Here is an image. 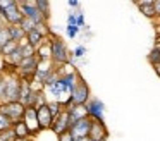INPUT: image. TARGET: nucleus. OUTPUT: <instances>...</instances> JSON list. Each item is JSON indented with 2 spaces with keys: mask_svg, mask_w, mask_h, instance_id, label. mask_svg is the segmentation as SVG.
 Returning a JSON list of instances; mask_svg holds the SVG:
<instances>
[{
  "mask_svg": "<svg viewBox=\"0 0 160 141\" xmlns=\"http://www.w3.org/2000/svg\"><path fill=\"white\" fill-rule=\"evenodd\" d=\"M4 81H5V91H4V102L2 103L19 102V93H21V81L22 79L16 74L14 69H7V71H4Z\"/></svg>",
  "mask_w": 160,
  "mask_h": 141,
  "instance_id": "nucleus-1",
  "label": "nucleus"
},
{
  "mask_svg": "<svg viewBox=\"0 0 160 141\" xmlns=\"http://www.w3.org/2000/svg\"><path fill=\"white\" fill-rule=\"evenodd\" d=\"M48 41H50V52H52V64L55 65V67L71 62L72 55H71L67 45L64 43V40L53 36V38H48Z\"/></svg>",
  "mask_w": 160,
  "mask_h": 141,
  "instance_id": "nucleus-2",
  "label": "nucleus"
},
{
  "mask_svg": "<svg viewBox=\"0 0 160 141\" xmlns=\"http://www.w3.org/2000/svg\"><path fill=\"white\" fill-rule=\"evenodd\" d=\"M18 3H19V10H21L22 17L33 21L35 24H43V23L48 24L45 19H43L42 14H40L38 7H36V0H21V2L18 0Z\"/></svg>",
  "mask_w": 160,
  "mask_h": 141,
  "instance_id": "nucleus-3",
  "label": "nucleus"
},
{
  "mask_svg": "<svg viewBox=\"0 0 160 141\" xmlns=\"http://www.w3.org/2000/svg\"><path fill=\"white\" fill-rule=\"evenodd\" d=\"M90 98H91L90 86H88V83L83 79V76H79L76 88L72 89V95H71V103H72V105H86V103L90 102Z\"/></svg>",
  "mask_w": 160,
  "mask_h": 141,
  "instance_id": "nucleus-4",
  "label": "nucleus"
},
{
  "mask_svg": "<svg viewBox=\"0 0 160 141\" xmlns=\"http://www.w3.org/2000/svg\"><path fill=\"white\" fill-rule=\"evenodd\" d=\"M24 110H26V108H24V107H22L19 102L0 103V113H4V115H7L9 119L12 120V124L22 119V115H24Z\"/></svg>",
  "mask_w": 160,
  "mask_h": 141,
  "instance_id": "nucleus-5",
  "label": "nucleus"
},
{
  "mask_svg": "<svg viewBox=\"0 0 160 141\" xmlns=\"http://www.w3.org/2000/svg\"><path fill=\"white\" fill-rule=\"evenodd\" d=\"M21 120L26 124L29 138H35L38 133H42V127H40V124H38V115H36V108H26Z\"/></svg>",
  "mask_w": 160,
  "mask_h": 141,
  "instance_id": "nucleus-6",
  "label": "nucleus"
},
{
  "mask_svg": "<svg viewBox=\"0 0 160 141\" xmlns=\"http://www.w3.org/2000/svg\"><path fill=\"white\" fill-rule=\"evenodd\" d=\"M86 110H88V117H90L91 120L105 122V105H103L102 100L90 98V102L86 103Z\"/></svg>",
  "mask_w": 160,
  "mask_h": 141,
  "instance_id": "nucleus-7",
  "label": "nucleus"
},
{
  "mask_svg": "<svg viewBox=\"0 0 160 141\" xmlns=\"http://www.w3.org/2000/svg\"><path fill=\"white\" fill-rule=\"evenodd\" d=\"M0 16H2V19L5 21L7 26H18V24H21V21L24 19L22 14H21V10H19L18 0H14V3H12L11 7H7L5 10H2Z\"/></svg>",
  "mask_w": 160,
  "mask_h": 141,
  "instance_id": "nucleus-8",
  "label": "nucleus"
},
{
  "mask_svg": "<svg viewBox=\"0 0 160 141\" xmlns=\"http://www.w3.org/2000/svg\"><path fill=\"white\" fill-rule=\"evenodd\" d=\"M91 122H93V120H91L90 117H86V119H81V120H78V122L71 124V127H69L71 136H72L74 139H76V138H88Z\"/></svg>",
  "mask_w": 160,
  "mask_h": 141,
  "instance_id": "nucleus-9",
  "label": "nucleus"
},
{
  "mask_svg": "<svg viewBox=\"0 0 160 141\" xmlns=\"http://www.w3.org/2000/svg\"><path fill=\"white\" fill-rule=\"evenodd\" d=\"M69 127H71V120H69V115H67V110H64V112H60V115H57L55 119H53L50 131H53V134L59 136V134H62V133H67Z\"/></svg>",
  "mask_w": 160,
  "mask_h": 141,
  "instance_id": "nucleus-10",
  "label": "nucleus"
},
{
  "mask_svg": "<svg viewBox=\"0 0 160 141\" xmlns=\"http://www.w3.org/2000/svg\"><path fill=\"white\" fill-rule=\"evenodd\" d=\"M108 138V131L105 122H97L93 120L90 127V134H88V139L90 141H107Z\"/></svg>",
  "mask_w": 160,
  "mask_h": 141,
  "instance_id": "nucleus-11",
  "label": "nucleus"
},
{
  "mask_svg": "<svg viewBox=\"0 0 160 141\" xmlns=\"http://www.w3.org/2000/svg\"><path fill=\"white\" fill-rule=\"evenodd\" d=\"M36 115H38V124H40V127H42V131L50 129V127H52L53 117H52V113H50L48 103H45V105H40L38 108H36Z\"/></svg>",
  "mask_w": 160,
  "mask_h": 141,
  "instance_id": "nucleus-12",
  "label": "nucleus"
},
{
  "mask_svg": "<svg viewBox=\"0 0 160 141\" xmlns=\"http://www.w3.org/2000/svg\"><path fill=\"white\" fill-rule=\"evenodd\" d=\"M66 110H67V115H69L71 124H74V122H78V120L86 119V117H88L86 105H72V103H71Z\"/></svg>",
  "mask_w": 160,
  "mask_h": 141,
  "instance_id": "nucleus-13",
  "label": "nucleus"
},
{
  "mask_svg": "<svg viewBox=\"0 0 160 141\" xmlns=\"http://www.w3.org/2000/svg\"><path fill=\"white\" fill-rule=\"evenodd\" d=\"M26 40H28V43L31 45V47L35 48V50H36V48H40V47H42V45L45 43L47 40H48V38H47V36H43V34H42V33H40V31L35 28L33 31H29V33L26 34Z\"/></svg>",
  "mask_w": 160,
  "mask_h": 141,
  "instance_id": "nucleus-14",
  "label": "nucleus"
},
{
  "mask_svg": "<svg viewBox=\"0 0 160 141\" xmlns=\"http://www.w3.org/2000/svg\"><path fill=\"white\" fill-rule=\"evenodd\" d=\"M138 9L141 10L143 16L150 17V19H155V7H153V0H139L136 2Z\"/></svg>",
  "mask_w": 160,
  "mask_h": 141,
  "instance_id": "nucleus-15",
  "label": "nucleus"
},
{
  "mask_svg": "<svg viewBox=\"0 0 160 141\" xmlns=\"http://www.w3.org/2000/svg\"><path fill=\"white\" fill-rule=\"evenodd\" d=\"M36 58H38V62L52 60V52H50V41L48 40H47L40 48H36Z\"/></svg>",
  "mask_w": 160,
  "mask_h": 141,
  "instance_id": "nucleus-16",
  "label": "nucleus"
},
{
  "mask_svg": "<svg viewBox=\"0 0 160 141\" xmlns=\"http://www.w3.org/2000/svg\"><path fill=\"white\" fill-rule=\"evenodd\" d=\"M9 36H11V41H16V43H21L22 40H26V33L22 31V28L19 26H7Z\"/></svg>",
  "mask_w": 160,
  "mask_h": 141,
  "instance_id": "nucleus-17",
  "label": "nucleus"
},
{
  "mask_svg": "<svg viewBox=\"0 0 160 141\" xmlns=\"http://www.w3.org/2000/svg\"><path fill=\"white\" fill-rule=\"evenodd\" d=\"M12 131H14L16 138H29L28 129H26V124L22 120H18V122L12 124Z\"/></svg>",
  "mask_w": 160,
  "mask_h": 141,
  "instance_id": "nucleus-18",
  "label": "nucleus"
},
{
  "mask_svg": "<svg viewBox=\"0 0 160 141\" xmlns=\"http://www.w3.org/2000/svg\"><path fill=\"white\" fill-rule=\"evenodd\" d=\"M36 7H38L40 14L43 16V19L48 23V19H50V2H47V0H36Z\"/></svg>",
  "mask_w": 160,
  "mask_h": 141,
  "instance_id": "nucleus-19",
  "label": "nucleus"
},
{
  "mask_svg": "<svg viewBox=\"0 0 160 141\" xmlns=\"http://www.w3.org/2000/svg\"><path fill=\"white\" fill-rule=\"evenodd\" d=\"M148 60H150V64H160V43L158 41H155V45H153V48H152V52L148 53Z\"/></svg>",
  "mask_w": 160,
  "mask_h": 141,
  "instance_id": "nucleus-20",
  "label": "nucleus"
},
{
  "mask_svg": "<svg viewBox=\"0 0 160 141\" xmlns=\"http://www.w3.org/2000/svg\"><path fill=\"white\" fill-rule=\"evenodd\" d=\"M48 108H50V113H52L53 119H55L57 115H60V112H64V110H66L59 102H48Z\"/></svg>",
  "mask_w": 160,
  "mask_h": 141,
  "instance_id": "nucleus-21",
  "label": "nucleus"
},
{
  "mask_svg": "<svg viewBox=\"0 0 160 141\" xmlns=\"http://www.w3.org/2000/svg\"><path fill=\"white\" fill-rule=\"evenodd\" d=\"M18 47H19V43H16V41H9L7 45H5L2 50H0V53L4 55V57H7V55H11V53H14L16 50H18Z\"/></svg>",
  "mask_w": 160,
  "mask_h": 141,
  "instance_id": "nucleus-22",
  "label": "nucleus"
},
{
  "mask_svg": "<svg viewBox=\"0 0 160 141\" xmlns=\"http://www.w3.org/2000/svg\"><path fill=\"white\" fill-rule=\"evenodd\" d=\"M7 129H12V120L7 115L0 113V133L2 131H7Z\"/></svg>",
  "mask_w": 160,
  "mask_h": 141,
  "instance_id": "nucleus-23",
  "label": "nucleus"
},
{
  "mask_svg": "<svg viewBox=\"0 0 160 141\" xmlns=\"http://www.w3.org/2000/svg\"><path fill=\"white\" fill-rule=\"evenodd\" d=\"M9 41H11V36H9L7 26H5V28H2V29H0V50H2V48L9 43Z\"/></svg>",
  "mask_w": 160,
  "mask_h": 141,
  "instance_id": "nucleus-24",
  "label": "nucleus"
},
{
  "mask_svg": "<svg viewBox=\"0 0 160 141\" xmlns=\"http://www.w3.org/2000/svg\"><path fill=\"white\" fill-rule=\"evenodd\" d=\"M19 26H21V28H22V31H24V33L28 34L29 31H33V29L36 28V24L33 23V21H29V19H26V17H24V19L21 21V24H19Z\"/></svg>",
  "mask_w": 160,
  "mask_h": 141,
  "instance_id": "nucleus-25",
  "label": "nucleus"
},
{
  "mask_svg": "<svg viewBox=\"0 0 160 141\" xmlns=\"http://www.w3.org/2000/svg\"><path fill=\"white\" fill-rule=\"evenodd\" d=\"M16 139V134L12 129H7V131H2L0 133V141H14Z\"/></svg>",
  "mask_w": 160,
  "mask_h": 141,
  "instance_id": "nucleus-26",
  "label": "nucleus"
},
{
  "mask_svg": "<svg viewBox=\"0 0 160 141\" xmlns=\"http://www.w3.org/2000/svg\"><path fill=\"white\" fill-rule=\"evenodd\" d=\"M78 33H79V28L74 26V24H67V36H69L71 40H74V38L78 36Z\"/></svg>",
  "mask_w": 160,
  "mask_h": 141,
  "instance_id": "nucleus-27",
  "label": "nucleus"
},
{
  "mask_svg": "<svg viewBox=\"0 0 160 141\" xmlns=\"http://www.w3.org/2000/svg\"><path fill=\"white\" fill-rule=\"evenodd\" d=\"M84 53H86V48H84L83 45L76 47V48H74V52H71V55H72L74 58H81V57H84Z\"/></svg>",
  "mask_w": 160,
  "mask_h": 141,
  "instance_id": "nucleus-28",
  "label": "nucleus"
},
{
  "mask_svg": "<svg viewBox=\"0 0 160 141\" xmlns=\"http://www.w3.org/2000/svg\"><path fill=\"white\" fill-rule=\"evenodd\" d=\"M4 91H5V81H4V71H0V103L4 102Z\"/></svg>",
  "mask_w": 160,
  "mask_h": 141,
  "instance_id": "nucleus-29",
  "label": "nucleus"
},
{
  "mask_svg": "<svg viewBox=\"0 0 160 141\" xmlns=\"http://www.w3.org/2000/svg\"><path fill=\"white\" fill-rule=\"evenodd\" d=\"M57 141H74V138L71 136V133L67 131V133H62L57 136Z\"/></svg>",
  "mask_w": 160,
  "mask_h": 141,
  "instance_id": "nucleus-30",
  "label": "nucleus"
},
{
  "mask_svg": "<svg viewBox=\"0 0 160 141\" xmlns=\"http://www.w3.org/2000/svg\"><path fill=\"white\" fill-rule=\"evenodd\" d=\"M76 26L79 28V29H81V28H84V16L81 12L76 14Z\"/></svg>",
  "mask_w": 160,
  "mask_h": 141,
  "instance_id": "nucleus-31",
  "label": "nucleus"
},
{
  "mask_svg": "<svg viewBox=\"0 0 160 141\" xmlns=\"http://www.w3.org/2000/svg\"><path fill=\"white\" fill-rule=\"evenodd\" d=\"M153 7H155V17H160V0H153Z\"/></svg>",
  "mask_w": 160,
  "mask_h": 141,
  "instance_id": "nucleus-32",
  "label": "nucleus"
},
{
  "mask_svg": "<svg viewBox=\"0 0 160 141\" xmlns=\"http://www.w3.org/2000/svg\"><path fill=\"white\" fill-rule=\"evenodd\" d=\"M67 24H74V26H76V14H69V17H67Z\"/></svg>",
  "mask_w": 160,
  "mask_h": 141,
  "instance_id": "nucleus-33",
  "label": "nucleus"
},
{
  "mask_svg": "<svg viewBox=\"0 0 160 141\" xmlns=\"http://www.w3.org/2000/svg\"><path fill=\"white\" fill-rule=\"evenodd\" d=\"M69 7L76 9V7H79V2H76V0H69Z\"/></svg>",
  "mask_w": 160,
  "mask_h": 141,
  "instance_id": "nucleus-34",
  "label": "nucleus"
},
{
  "mask_svg": "<svg viewBox=\"0 0 160 141\" xmlns=\"http://www.w3.org/2000/svg\"><path fill=\"white\" fill-rule=\"evenodd\" d=\"M153 71H155L157 76L160 78V64H153Z\"/></svg>",
  "mask_w": 160,
  "mask_h": 141,
  "instance_id": "nucleus-35",
  "label": "nucleus"
},
{
  "mask_svg": "<svg viewBox=\"0 0 160 141\" xmlns=\"http://www.w3.org/2000/svg\"><path fill=\"white\" fill-rule=\"evenodd\" d=\"M14 141H33V138H16Z\"/></svg>",
  "mask_w": 160,
  "mask_h": 141,
  "instance_id": "nucleus-36",
  "label": "nucleus"
},
{
  "mask_svg": "<svg viewBox=\"0 0 160 141\" xmlns=\"http://www.w3.org/2000/svg\"><path fill=\"white\" fill-rule=\"evenodd\" d=\"M5 26H7V24H5V21L2 19V16H0V29H2V28H5Z\"/></svg>",
  "mask_w": 160,
  "mask_h": 141,
  "instance_id": "nucleus-37",
  "label": "nucleus"
},
{
  "mask_svg": "<svg viewBox=\"0 0 160 141\" xmlns=\"http://www.w3.org/2000/svg\"><path fill=\"white\" fill-rule=\"evenodd\" d=\"M74 141H90V139H88V138H76Z\"/></svg>",
  "mask_w": 160,
  "mask_h": 141,
  "instance_id": "nucleus-38",
  "label": "nucleus"
},
{
  "mask_svg": "<svg viewBox=\"0 0 160 141\" xmlns=\"http://www.w3.org/2000/svg\"><path fill=\"white\" fill-rule=\"evenodd\" d=\"M157 41H158V43H160V33L157 34Z\"/></svg>",
  "mask_w": 160,
  "mask_h": 141,
  "instance_id": "nucleus-39",
  "label": "nucleus"
}]
</instances>
